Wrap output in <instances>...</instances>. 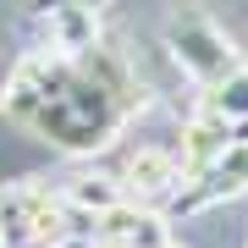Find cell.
I'll use <instances>...</instances> for the list:
<instances>
[{"mask_svg":"<svg viewBox=\"0 0 248 248\" xmlns=\"http://www.w3.org/2000/svg\"><path fill=\"white\" fill-rule=\"evenodd\" d=\"M0 105L17 127L39 133L45 143L66 155H94L127 127V110L105 83H94L78 66V55H50V50H28L17 72H11Z\"/></svg>","mask_w":248,"mask_h":248,"instance_id":"1","label":"cell"},{"mask_svg":"<svg viewBox=\"0 0 248 248\" xmlns=\"http://www.w3.org/2000/svg\"><path fill=\"white\" fill-rule=\"evenodd\" d=\"M166 50H171V61L182 66V78H193L199 94L215 89L226 72L243 66V55L232 50V39H226V28L215 17H204V11H182V17L166 22Z\"/></svg>","mask_w":248,"mask_h":248,"instance_id":"2","label":"cell"},{"mask_svg":"<svg viewBox=\"0 0 248 248\" xmlns=\"http://www.w3.org/2000/svg\"><path fill=\"white\" fill-rule=\"evenodd\" d=\"M116 182H122V193L133 204H149V210H160L171 193L182 187V160L171 143H138V149H127V160L110 171Z\"/></svg>","mask_w":248,"mask_h":248,"instance_id":"3","label":"cell"},{"mask_svg":"<svg viewBox=\"0 0 248 248\" xmlns=\"http://www.w3.org/2000/svg\"><path fill=\"white\" fill-rule=\"evenodd\" d=\"M33 28H39L33 50H50V55H78V50L99 45V17L89 0H45L33 11Z\"/></svg>","mask_w":248,"mask_h":248,"instance_id":"4","label":"cell"},{"mask_svg":"<svg viewBox=\"0 0 248 248\" xmlns=\"http://www.w3.org/2000/svg\"><path fill=\"white\" fill-rule=\"evenodd\" d=\"M199 105H204V110H215V116H221V122H232V127H243V122H248V66L226 72L215 89H204V94H199Z\"/></svg>","mask_w":248,"mask_h":248,"instance_id":"5","label":"cell"},{"mask_svg":"<svg viewBox=\"0 0 248 248\" xmlns=\"http://www.w3.org/2000/svg\"><path fill=\"white\" fill-rule=\"evenodd\" d=\"M72 210H83V215H105L110 204H122L127 193H122V182L116 177H72V187L61 193Z\"/></svg>","mask_w":248,"mask_h":248,"instance_id":"6","label":"cell"},{"mask_svg":"<svg viewBox=\"0 0 248 248\" xmlns=\"http://www.w3.org/2000/svg\"><path fill=\"white\" fill-rule=\"evenodd\" d=\"M50 248H99V243H94V237H72V232H66V237L50 243Z\"/></svg>","mask_w":248,"mask_h":248,"instance_id":"7","label":"cell"},{"mask_svg":"<svg viewBox=\"0 0 248 248\" xmlns=\"http://www.w3.org/2000/svg\"><path fill=\"white\" fill-rule=\"evenodd\" d=\"M99 248H133V243H99Z\"/></svg>","mask_w":248,"mask_h":248,"instance_id":"8","label":"cell"},{"mask_svg":"<svg viewBox=\"0 0 248 248\" xmlns=\"http://www.w3.org/2000/svg\"><path fill=\"white\" fill-rule=\"evenodd\" d=\"M160 248H182V243H160Z\"/></svg>","mask_w":248,"mask_h":248,"instance_id":"9","label":"cell"},{"mask_svg":"<svg viewBox=\"0 0 248 248\" xmlns=\"http://www.w3.org/2000/svg\"><path fill=\"white\" fill-rule=\"evenodd\" d=\"M243 66H248V61H243Z\"/></svg>","mask_w":248,"mask_h":248,"instance_id":"10","label":"cell"}]
</instances>
